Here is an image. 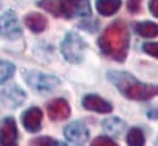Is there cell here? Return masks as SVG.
Wrapping results in <instances>:
<instances>
[{
  "label": "cell",
  "mask_w": 158,
  "mask_h": 146,
  "mask_svg": "<svg viewBox=\"0 0 158 146\" xmlns=\"http://www.w3.org/2000/svg\"><path fill=\"white\" fill-rule=\"evenodd\" d=\"M129 44V30L123 21H114L110 24L98 38V45L102 53L120 63L126 59Z\"/></svg>",
  "instance_id": "cell-1"
},
{
  "label": "cell",
  "mask_w": 158,
  "mask_h": 146,
  "mask_svg": "<svg viewBox=\"0 0 158 146\" xmlns=\"http://www.w3.org/2000/svg\"><path fill=\"white\" fill-rule=\"evenodd\" d=\"M108 79L115 85L119 92L134 101H148L158 96V85L145 84L126 71H110Z\"/></svg>",
  "instance_id": "cell-2"
},
{
  "label": "cell",
  "mask_w": 158,
  "mask_h": 146,
  "mask_svg": "<svg viewBox=\"0 0 158 146\" xmlns=\"http://www.w3.org/2000/svg\"><path fill=\"white\" fill-rule=\"evenodd\" d=\"M38 5L54 16L65 19L87 17L92 12L89 0H42Z\"/></svg>",
  "instance_id": "cell-3"
},
{
  "label": "cell",
  "mask_w": 158,
  "mask_h": 146,
  "mask_svg": "<svg viewBox=\"0 0 158 146\" xmlns=\"http://www.w3.org/2000/svg\"><path fill=\"white\" fill-rule=\"evenodd\" d=\"M60 49L66 62L71 64H80L85 57L86 43L79 35L70 32L65 36Z\"/></svg>",
  "instance_id": "cell-4"
},
{
  "label": "cell",
  "mask_w": 158,
  "mask_h": 146,
  "mask_svg": "<svg viewBox=\"0 0 158 146\" xmlns=\"http://www.w3.org/2000/svg\"><path fill=\"white\" fill-rule=\"evenodd\" d=\"M26 82L37 92H52L60 85V80L54 75L40 73V71H30L26 74Z\"/></svg>",
  "instance_id": "cell-5"
},
{
  "label": "cell",
  "mask_w": 158,
  "mask_h": 146,
  "mask_svg": "<svg viewBox=\"0 0 158 146\" xmlns=\"http://www.w3.org/2000/svg\"><path fill=\"white\" fill-rule=\"evenodd\" d=\"M0 33L6 38H17L21 36L22 31L15 11L9 10L0 16Z\"/></svg>",
  "instance_id": "cell-6"
},
{
  "label": "cell",
  "mask_w": 158,
  "mask_h": 146,
  "mask_svg": "<svg viewBox=\"0 0 158 146\" xmlns=\"http://www.w3.org/2000/svg\"><path fill=\"white\" fill-rule=\"evenodd\" d=\"M64 135L68 141L73 144H85L89 138V131L82 122H73L64 129Z\"/></svg>",
  "instance_id": "cell-7"
},
{
  "label": "cell",
  "mask_w": 158,
  "mask_h": 146,
  "mask_svg": "<svg viewBox=\"0 0 158 146\" xmlns=\"http://www.w3.org/2000/svg\"><path fill=\"white\" fill-rule=\"evenodd\" d=\"M17 141V128L15 119L5 118L0 124V145H15Z\"/></svg>",
  "instance_id": "cell-8"
},
{
  "label": "cell",
  "mask_w": 158,
  "mask_h": 146,
  "mask_svg": "<svg viewBox=\"0 0 158 146\" xmlns=\"http://www.w3.org/2000/svg\"><path fill=\"white\" fill-rule=\"evenodd\" d=\"M43 114L42 110L37 107L28 108L22 114V125L30 133H38L42 128Z\"/></svg>",
  "instance_id": "cell-9"
},
{
  "label": "cell",
  "mask_w": 158,
  "mask_h": 146,
  "mask_svg": "<svg viewBox=\"0 0 158 146\" xmlns=\"http://www.w3.org/2000/svg\"><path fill=\"white\" fill-rule=\"evenodd\" d=\"M47 110H48L49 118L54 122H60V120L66 119L71 112L69 103L63 98H56L52 101L47 106Z\"/></svg>",
  "instance_id": "cell-10"
},
{
  "label": "cell",
  "mask_w": 158,
  "mask_h": 146,
  "mask_svg": "<svg viewBox=\"0 0 158 146\" xmlns=\"http://www.w3.org/2000/svg\"><path fill=\"white\" fill-rule=\"evenodd\" d=\"M82 106L83 108L87 110H92V112H97V113H110L113 110V107L109 102H107L106 100L101 98L97 95H86L82 100Z\"/></svg>",
  "instance_id": "cell-11"
},
{
  "label": "cell",
  "mask_w": 158,
  "mask_h": 146,
  "mask_svg": "<svg viewBox=\"0 0 158 146\" xmlns=\"http://www.w3.org/2000/svg\"><path fill=\"white\" fill-rule=\"evenodd\" d=\"M2 100L7 107H19L26 100V93L17 86H11L2 91Z\"/></svg>",
  "instance_id": "cell-12"
},
{
  "label": "cell",
  "mask_w": 158,
  "mask_h": 146,
  "mask_svg": "<svg viewBox=\"0 0 158 146\" xmlns=\"http://www.w3.org/2000/svg\"><path fill=\"white\" fill-rule=\"evenodd\" d=\"M47 24H48L47 19L40 12H31L25 17V25L32 32H36V33L44 31L47 27Z\"/></svg>",
  "instance_id": "cell-13"
},
{
  "label": "cell",
  "mask_w": 158,
  "mask_h": 146,
  "mask_svg": "<svg viewBox=\"0 0 158 146\" xmlns=\"http://www.w3.org/2000/svg\"><path fill=\"white\" fill-rule=\"evenodd\" d=\"M104 131L114 138H119L125 130V123L119 118H107L102 123Z\"/></svg>",
  "instance_id": "cell-14"
},
{
  "label": "cell",
  "mask_w": 158,
  "mask_h": 146,
  "mask_svg": "<svg viewBox=\"0 0 158 146\" xmlns=\"http://www.w3.org/2000/svg\"><path fill=\"white\" fill-rule=\"evenodd\" d=\"M121 6V0H97V11L103 16H112L117 14Z\"/></svg>",
  "instance_id": "cell-15"
},
{
  "label": "cell",
  "mask_w": 158,
  "mask_h": 146,
  "mask_svg": "<svg viewBox=\"0 0 158 146\" xmlns=\"http://www.w3.org/2000/svg\"><path fill=\"white\" fill-rule=\"evenodd\" d=\"M135 31L143 38H155L158 36V25L152 21H145L135 25Z\"/></svg>",
  "instance_id": "cell-16"
},
{
  "label": "cell",
  "mask_w": 158,
  "mask_h": 146,
  "mask_svg": "<svg viewBox=\"0 0 158 146\" xmlns=\"http://www.w3.org/2000/svg\"><path fill=\"white\" fill-rule=\"evenodd\" d=\"M126 143L131 146H140L145 144V135L140 128H132L129 130Z\"/></svg>",
  "instance_id": "cell-17"
},
{
  "label": "cell",
  "mask_w": 158,
  "mask_h": 146,
  "mask_svg": "<svg viewBox=\"0 0 158 146\" xmlns=\"http://www.w3.org/2000/svg\"><path fill=\"white\" fill-rule=\"evenodd\" d=\"M15 73L14 64L9 62H0V85L7 81Z\"/></svg>",
  "instance_id": "cell-18"
},
{
  "label": "cell",
  "mask_w": 158,
  "mask_h": 146,
  "mask_svg": "<svg viewBox=\"0 0 158 146\" xmlns=\"http://www.w3.org/2000/svg\"><path fill=\"white\" fill-rule=\"evenodd\" d=\"M31 144H33V145H43V146H48V145H64V144H61V143H59V141H56V140H54V139H50V138H37V139H35V140H32L31 141Z\"/></svg>",
  "instance_id": "cell-19"
},
{
  "label": "cell",
  "mask_w": 158,
  "mask_h": 146,
  "mask_svg": "<svg viewBox=\"0 0 158 146\" xmlns=\"http://www.w3.org/2000/svg\"><path fill=\"white\" fill-rule=\"evenodd\" d=\"M92 145L93 146H115V141L114 140H112L109 136H99V138H97V139H94L93 141H92Z\"/></svg>",
  "instance_id": "cell-20"
},
{
  "label": "cell",
  "mask_w": 158,
  "mask_h": 146,
  "mask_svg": "<svg viewBox=\"0 0 158 146\" xmlns=\"http://www.w3.org/2000/svg\"><path fill=\"white\" fill-rule=\"evenodd\" d=\"M143 50L148 55H152L155 58H158V43L152 42V43H146L143 44Z\"/></svg>",
  "instance_id": "cell-21"
},
{
  "label": "cell",
  "mask_w": 158,
  "mask_h": 146,
  "mask_svg": "<svg viewBox=\"0 0 158 146\" xmlns=\"http://www.w3.org/2000/svg\"><path fill=\"white\" fill-rule=\"evenodd\" d=\"M141 9V0H127V10L131 14L139 12Z\"/></svg>",
  "instance_id": "cell-22"
},
{
  "label": "cell",
  "mask_w": 158,
  "mask_h": 146,
  "mask_svg": "<svg viewBox=\"0 0 158 146\" xmlns=\"http://www.w3.org/2000/svg\"><path fill=\"white\" fill-rule=\"evenodd\" d=\"M150 10L153 16L158 17V0H150Z\"/></svg>",
  "instance_id": "cell-23"
}]
</instances>
